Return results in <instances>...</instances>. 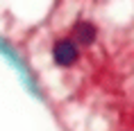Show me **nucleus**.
<instances>
[{
	"label": "nucleus",
	"instance_id": "f257e3e1",
	"mask_svg": "<svg viewBox=\"0 0 134 131\" xmlns=\"http://www.w3.org/2000/svg\"><path fill=\"white\" fill-rule=\"evenodd\" d=\"M52 57H55V63L57 66H64V68H68V66H73V63L77 61V45L73 41H68V39H64V41H57L55 48H52Z\"/></svg>",
	"mask_w": 134,
	"mask_h": 131
},
{
	"label": "nucleus",
	"instance_id": "f03ea898",
	"mask_svg": "<svg viewBox=\"0 0 134 131\" xmlns=\"http://www.w3.org/2000/svg\"><path fill=\"white\" fill-rule=\"evenodd\" d=\"M75 39H77L82 45H91V43L96 41V27H93L91 23H86V21L77 23V25H75Z\"/></svg>",
	"mask_w": 134,
	"mask_h": 131
}]
</instances>
